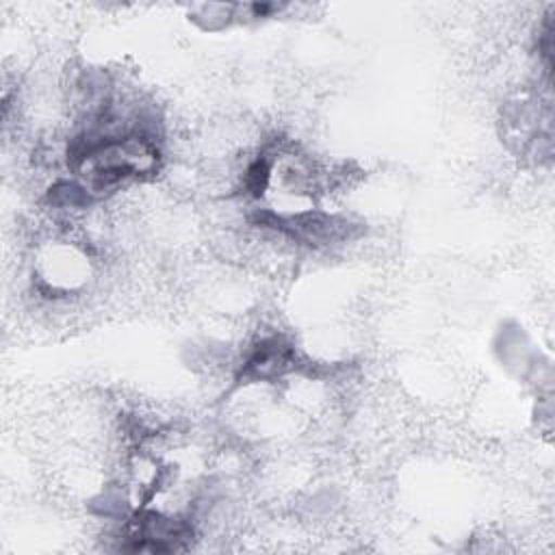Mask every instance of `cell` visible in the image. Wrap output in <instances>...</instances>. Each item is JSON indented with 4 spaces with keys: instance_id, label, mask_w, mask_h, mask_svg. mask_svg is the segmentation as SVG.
I'll list each match as a JSON object with an SVG mask.
<instances>
[{
    "instance_id": "1",
    "label": "cell",
    "mask_w": 555,
    "mask_h": 555,
    "mask_svg": "<svg viewBox=\"0 0 555 555\" xmlns=\"http://www.w3.org/2000/svg\"><path fill=\"white\" fill-rule=\"evenodd\" d=\"M156 147L141 137L85 139L72 150L74 169L98 191L156 171Z\"/></svg>"
},
{
    "instance_id": "2",
    "label": "cell",
    "mask_w": 555,
    "mask_h": 555,
    "mask_svg": "<svg viewBox=\"0 0 555 555\" xmlns=\"http://www.w3.org/2000/svg\"><path fill=\"white\" fill-rule=\"evenodd\" d=\"M256 219L258 223L267 228H275L282 234L306 245H330L347 238L351 230V223L325 212H299V215L260 212Z\"/></svg>"
},
{
    "instance_id": "3",
    "label": "cell",
    "mask_w": 555,
    "mask_h": 555,
    "mask_svg": "<svg viewBox=\"0 0 555 555\" xmlns=\"http://www.w3.org/2000/svg\"><path fill=\"white\" fill-rule=\"evenodd\" d=\"M189 533L191 531L186 525L150 512L134 520L130 540H134L132 548L139 551H176L180 542L189 538Z\"/></svg>"
},
{
    "instance_id": "4",
    "label": "cell",
    "mask_w": 555,
    "mask_h": 555,
    "mask_svg": "<svg viewBox=\"0 0 555 555\" xmlns=\"http://www.w3.org/2000/svg\"><path fill=\"white\" fill-rule=\"evenodd\" d=\"M293 349L278 338L262 340L245 364V375L254 379H269L288 371L293 364Z\"/></svg>"
},
{
    "instance_id": "5",
    "label": "cell",
    "mask_w": 555,
    "mask_h": 555,
    "mask_svg": "<svg viewBox=\"0 0 555 555\" xmlns=\"http://www.w3.org/2000/svg\"><path fill=\"white\" fill-rule=\"evenodd\" d=\"M245 182H247V189L254 191L256 195L262 193V189H264L267 182H269V165H267L264 158L256 160V163L247 169V180H245Z\"/></svg>"
}]
</instances>
